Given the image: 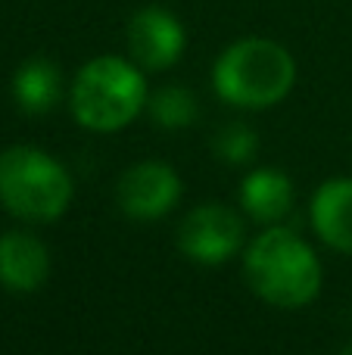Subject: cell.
<instances>
[{"label": "cell", "instance_id": "cell-1", "mask_svg": "<svg viewBox=\"0 0 352 355\" xmlns=\"http://www.w3.org/2000/svg\"><path fill=\"white\" fill-rule=\"evenodd\" d=\"M247 277L262 300L281 309L306 306L322 287L315 252L287 227H274L256 237L247 252Z\"/></svg>", "mask_w": 352, "mask_h": 355}, {"label": "cell", "instance_id": "cell-2", "mask_svg": "<svg viewBox=\"0 0 352 355\" xmlns=\"http://www.w3.org/2000/svg\"><path fill=\"white\" fill-rule=\"evenodd\" d=\"M297 78L293 56L265 37L237 41L215 62V91L234 106H272L287 97Z\"/></svg>", "mask_w": 352, "mask_h": 355}, {"label": "cell", "instance_id": "cell-3", "mask_svg": "<svg viewBox=\"0 0 352 355\" xmlns=\"http://www.w3.org/2000/svg\"><path fill=\"white\" fill-rule=\"evenodd\" d=\"M147 103L143 75L118 56H97L78 72L72 87V112L85 128L116 131Z\"/></svg>", "mask_w": 352, "mask_h": 355}, {"label": "cell", "instance_id": "cell-4", "mask_svg": "<svg viewBox=\"0 0 352 355\" xmlns=\"http://www.w3.org/2000/svg\"><path fill=\"white\" fill-rule=\"evenodd\" d=\"M72 200V178L53 156L35 147L0 153V202L25 221H53Z\"/></svg>", "mask_w": 352, "mask_h": 355}, {"label": "cell", "instance_id": "cell-5", "mask_svg": "<svg viewBox=\"0 0 352 355\" xmlns=\"http://www.w3.org/2000/svg\"><path fill=\"white\" fill-rule=\"evenodd\" d=\"M243 240V225L225 206H200L181 221L178 243L191 259L203 265H218L234 256Z\"/></svg>", "mask_w": 352, "mask_h": 355}, {"label": "cell", "instance_id": "cell-6", "mask_svg": "<svg viewBox=\"0 0 352 355\" xmlns=\"http://www.w3.org/2000/svg\"><path fill=\"white\" fill-rule=\"evenodd\" d=\"M181 181L166 162H141L118 181V206L137 221L162 218L178 202Z\"/></svg>", "mask_w": 352, "mask_h": 355}, {"label": "cell", "instance_id": "cell-7", "mask_svg": "<svg viewBox=\"0 0 352 355\" xmlns=\"http://www.w3.org/2000/svg\"><path fill=\"white\" fill-rule=\"evenodd\" d=\"M128 50L143 69H168L184 50V28L168 10L147 6L128 22Z\"/></svg>", "mask_w": 352, "mask_h": 355}, {"label": "cell", "instance_id": "cell-8", "mask_svg": "<svg viewBox=\"0 0 352 355\" xmlns=\"http://www.w3.org/2000/svg\"><path fill=\"white\" fill-rule=\"evenodd\" d=\"M50 275L47 246L22 231H10L0 237V284L16 293H31Z\"/></svg>", "mask_w": 352, "mask_h": 355}, {"label": "cell", "instance_id": "cell-9", "mask_svg": "<svg viewBox=\"0 0 352 355\" xmlns=\"http://www.w3.org/2000/svg\"><path fill=\"white\" fill-rule=\"evenodd\" d=\"M312 221L331 246L352 252V178H337L318 190L312 202Z\"/></svg>", "mask_w": 352, "mask_h": 355}, {"label": "cell", "instance_id": "cell-10", "mask_svg": "<svg viewBox=\"0 0 352 355\" xmlns=\"http://www.w3.org/2000/svg\"><path fill=\"white\" fill-rule=\"evenodd\" d=\"M60 69L50 60H28L25 66H19L16 78H12V94H16V103L22 106L31 116H41L50 106H56L60 100Z\"/></svg>", "mask_w": 352, "mask_h": 355}, {"label": "cell", "instance_id": "cell-11", "mask_svg": "<svg viewBox=\"0 0 352 355\" xmlns=\"http://www.w3.org/2000/svg\"><path fill=\"white\" fill-rule=\"evenodd\" d=\"M240 202L256 221H274L290 212L293 206V187L281 172H253L243 181Z\"/></svg>", "mask_w": 352, "mask_h": 355}, {"label": "cell", "instance_id": "cell-12", "mask_svg": "<svg viewBox=\"0 0 352 355\" xmlns=\"http://www.w3.org/2000/svg\"><path fill=\"white\" fill-rule=\"evenodd\" d=\"M150 110H153L156 122L166 125V128H184L197 119V100L184 87H162L153 97Z\"/></svg>", "mask_w": 352, "mask_h": 355}, {"label": "cell", "instance_id": "cell-13", "mask_svg": "<svg viewBox=\"0 0 352 355\" xmlns=\"http://www.w3.org/2000/svg\"><path fill=\"white\" fill-rule=\"evenodd\" d=\"M215 153L228 162H243L256 153V135L247 125H228L215 137Z\"/></svg>", "mask_w": 352, "mask_h": 355}, {"label": "cell", "instance_id": "cell-14", "mask_svg": "<svg viewBox=\"0 0 352 355\" xmlns=\"http://www.w3.org/2000/svg\"><path fill=\"white\" fill-rule=\"evenodd\" d=\"M340 355H352V343H349V346H346V349H343Z\"/></svg>", "mask_w": 352, "mask_h": 355}]
</instances>
